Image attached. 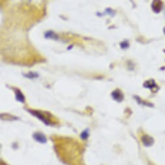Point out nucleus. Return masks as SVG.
<instances>
[{
    "instance_id": "1",
    "label": "nucleus",
    "mask_w": 165,
    "mask_h": 165,
    "mask_svg": "<svg viewBox=\"0 0 165 165\" xmlns=\"http://www.w3.org/2000/svg\"><path fill=\"white\" fill-rule=\"evenodd\" d=\"M32 115H35V116H36L37 118H38L40 120H42L43 122L47 124V125H49L50 123V121L49 120V119H48L47 118L45 117V116L42 115V113H39V112H37V111H31Z\"/></svg>"
},
{
    "instance_id": "2",
    "label": "nucleus",
    "mask_w": 165,
    "mask_h": 165,
    "mask_svg": "<svg viewBox=\"0 0 165 165\" xmlns=\"http://www.w3.org/2000/svg\"><path fill=\"white\" fill-rule=\"evenodd\" d=\"M35 140L40 143H46L47 141V138L43 134L40 133H36L33 135Z\"/></svg>"
},
{
    "instance_id": "3",
    "label": "nucleus",
    "mask_w": 165,
    "mask_h": 165,
    "mask_svg": "<svg viewBox=\"0 0 165 165\" xmlns=\"http://www.w3.org/2000/svg\"><path fill=\"white\" fill-rule=\"evenodd\" d=\"M142 142L144 143V144H145L146 146H151V144H153V139L151 138H150V136L147 135L144 136L142 138Z\"/></svg>"
},
{
    "instance_id": "4",
    "label": "nucleus",
    "mask_w": 165,
    "mask_h": 165,
    "mask_svg": "<svg viewBox=\"0 0 165 165\" xmlns=\"http://www.w3.org/2000/svg\"><path fill=\"white\" fill-rule=\"evenodd\" d=\"M16 100L19 101H20L22 103L24 102L25 101V98L21 92V91L19 90H16Z\"/></svg>"
},
{
    "instance_id": "5",
    "label": "nucleus",
    "mask_w": 165,
    "mask_h": 165,
    "mask_svg": "<svg viewBox=\"0 0 165 165\" xmlns=\"http://www.w3.org/2000/svg\"><path fill=\"white\" fill-rule=\"evenodd\" d=\"M113 98H114L115 100H116L117 101H120L123 99V96H122V94L119 92H116L115 91V92H113Z\"/></svg>"
},
{
    "instance_id": "6",
    "label": "nucleus",
    "mask_w": 165,
    "mask_h": 165,
    "mask_svg": "<svg viewBox=\"0 0 165 165\" xmlns=\"http://www.w3.org/2000/svg\"><path fill=\"white\" fill-rule=\"evenodd\" d=\"M88 136V132L87 130H85V131H83L81 134V138L83 139H86Z\"/></svg>"
}]
</instances>
